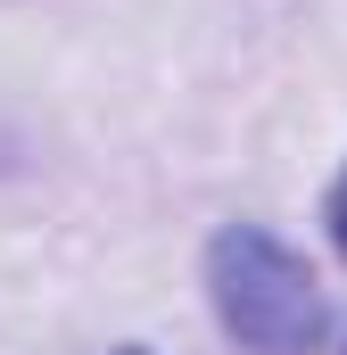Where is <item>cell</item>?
I'll use <instances>...</instances> for the list:
<instances>
[{"instance_id": "6da1fadb", "label": "cell", "mask_w": 347, "mask_h": 355, "mask_svg": "<svg viewBox=\"0 0 347 355\" xmlns=\"http://www.w3.org/2000/svg\"><path fill=\"white\" fill-rule=\"evenodd\" d=\"M207 297H215V322L248 355H306L323 339V289H314L306 257H289L257 223L215 232V248H207Z\"/></svg>"}, {"instance_id": "3957f363", "label": "cell", "mask_w": 347, "mask_h": 355, "mask_svg": "<svg viewBox=\"0 0 347 355\" xmlns=\"http://www.w3.org/2000/svg\"><path fill=\"white\" fill-rule=\"evenodd\" d=\"M133 355H141V347H133Z\"/></svg>"}, {"instance_id": "7a4b0ae2", "label": "cell", "mask_w": 347, "mask_h": 355, "mask_svg": "<svg viewBox=\"0 0 347 355\" xmlns=\"http://www.w3.org/2000/svg\"><path fill=\"white\" fill-rule=\"evenodd\" d=\"M331 240H339V257H347V174H339V190H331Z\"/></svg>"}]
</instances>
